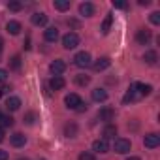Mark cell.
I'll list each match as a JSON object with an SVG mask.
<instances>
[{"instance_id": "5b68a950", "label": "cell", "mask_w": 160, "mask_h": 160, "mask_svg": "<svg viewBox=\"0 0 160 160\" xmlns=\"http://www.w3.org/2000/svg\"><path fill=\"white\" fill-rule=\"evenodd\" d=\"M143 145H145L147 149H156V147L160 145V136H158V134H154V132L147 134V136L143 138Z\"/></svg>"}, {"instance_id": "83f0119b", "label": "cell", "mask_w": 160, "mask_h": 160, "mask_svg": "<svg viewBox=\"0 0 160 160\" xmlns=\"http://www.w3.org/2000/svg\"><path fill=\"white\" fill-rule=\"evenodd\" d=\"M10 68H12V70H19V68H21V57H19V55H13V57L10 58Z\"/></svg>"}, {"instance_id": "4316f807", "label": "cell", "mask_w": 160, "mask_h": 160, "mask_svg": "<svg viewBox=\"0 0 160 160\" xmlns=\"http://www.w3.org/2000/svg\"><path fill=\"white\" fill-rule=\"evenodd\" d=\"M75 83H77L79 87H85V85L91 83V77L85 75V73H79V75H75Z\"/></svg>"}, {"instance_id": "f1b7e54d", "label": "cell", "mask_w": 160, "mask_h": 160, "mask_svg": "<svg viewBox=\"0 0 160 160\" xmlns=\"http://www.w3.org/2000/svg\"><path fill=\"white\" fill-rule=\"evenodd\" d=\"M8 10L10 12H21L23 10V4L17 2V0H12V2H8Z\"/></svg>"}, {"instance_id": "d590c367", "label": "cell", "mask_w": 160, "mask_h": 160, "mask_svg": "<svg viewBox=\"0 0 160 160\" xmlns=\"http://www.w3.org/2000/svg\"><path fill=\"white\" fill-rule=\"evenodd\" d=\"M6 139V134H4V128H0V143Z\"/></svg>"}, {"instance_id": "2e32d148", "label": "cell", "mask_w": 160, "mask_h": 160, "mask_svg": "<svg viewBox=\"0 0 160 160\" xmlns=\"http://www.w3.org/2000/svg\"><path fill=\"white\" fill-rule=\"evenodd\" d=\"M6 108H8L10 111H17V109L21 108V98H17V96H10V98L6 100Z\"/></svg>"}, {"instance_id": "f546056e", "label": "cell", "mask_w": 160, "mask_h": 160, "mask_svg": "<svg viewBox=\"0 0 160 160\" xmlns=\"http://www.w3.org/2000/svg\"><path fill=\"white\" fill-rule=\"evenodd\" d=\"M36 119H38V115H36L34 111H28V113L25 115V122H27V124H34Z\"/></svg>"}, {"instance_id": "ac0fdd59", "label": "cell", "mask_w": 160, "mask_h": 160, "mask_svg": "<svg viewBox=\"0 0 160 160\" xmlns=\"http://www.w3.org/2000/svg\"><path fill=\"white\" fill-rule=\"evenodd\" d=\"M30 19H32V25H36V27H43L47 23V15L45 13H34Z\"/></svg>"}, {"instance_id": "74e56055", "label": "cell", "mask_w": 160, "mask_h": 160, "mask_svg": "<svg viewBox=\"0 0 160 160\" xmlns=\"http://www.w3.org/2000/svg\"><path fill=\"white\" fill-rule=\"evenodd\" d=\"M126 160H141V158H139V156H128Z\"/></svg>"}, {"instance_id": "9c48e42d", "label": "cell", "mask_w": 160, "mask_h": 160, "mask_svg": "<svg viewBox=\"0 0 160 160\" xmlns=\"http://www.w3.org/2000/svg\"><path fill=\"white\" fill-rule=\"evenodd\" d=\"M64 85H66V81H64L62 75H53L51 81H49V87L53 91H60V89H64Z\"/></svg>"}, {"instance_id": "b9f144b4", "label": "cell", "mask_w": 160, "mask_h": 160, "mask_svg": "<svg viewBox=\"0 0 160 160\" xmlns=\"http://www.w3.org/2000/svg\"><path fill=\"white\" fill-rule=\"evenodd\" d=\"M40 160H45V158H40Z\"/></svg>"}, {"instance_id": "44dd1931", "label": "cell", "mask_w": 160, "mask_h": 160, "mask_svg": "<svg viewBox=\"0 0 160 160\" xmlns=\"http://www.w3.org/2000/svg\"><path fill=\"white\" fill-rule=\"evenodd\" d=\"M13 117L12 115H2L0 113V128H10V126H13Z\"/></svg>"}, {"instance_id": "5bb4252c", "label": "cell", "mask_w": 160, "mask_h": 160, "mask_svg": "<svg viewBox=\"0 0 160 160\" xmlns=\"http://www.w3.org/2000/svg\"><path fill=\"white\" fill-rule=\"evenodd\" d=\"M108 149H109V145H108V139H96L94 143H92V151H96V152H108Z\"/></svg>"}, {"instance_id": "e0dca14e", "label": "cell", "mask_w": 160, "mask_h": 160, "mask_svg": "<svg viewBox=\"0 0 160 160\" xmlns=\"http://www.w3.org/2000/svg\"><path fill=\"white\" fill-rule=\"evenodd\" d=\"M43 38H45V42H57V40H58V30H57L55 27H49V28L43 32Z\"/></svg>"}, {"instance_id": "60d3db41", "label": "cell", "mask_w": 160, "mask_h": 160, "mask_svg": "<svg viewBox=\"0 0 160 160\" xmlns=\"http://www.w3.org/2000/svg\"><path fill=\"white\" fill-rule=\"evenodd\" d=\"M0 96H2V89H0Z\"/></svg>"}, {"instance_id": "4dcf8cb0", "label": "cell", "mask_w": 160, "mask_h": 160, "mask_svg": "<svg viewBox=\"0 0 160 160\" xmlns=\"http://www.w3.org/2000/svg\"><path fill=\"white\" fill-rule=\"evenodd\" d=\"M79 160H96V158H94V154H92V152H89V151H83L81 154H79Z\"/></svg>"}, {"instance_id": "1f68e13d", "label": "cell", "mask_w": 160, "mask_h": 160, "mask_svg": "<svg viewBox=\"0 0 160 160\" xmlns=\"http://www.w3.org/2000/svg\"><path fill=\"white\" fill-rule=\"evenodd\" d=\"M149 19H151V23H152V25H160V13H158V12H152Z\"/></svg>"}, {"instance_id": "30bf717a", "label": "cell", "mask_w": 160, "mask_h": 160, "mask_svg": "<svg viewBox=\"0 0 160 160\" xmlns=\"http://www.w3.org/2000/svg\"><path fill=\"white\" fill-rule=\"evenodd\" d=\"M134 89H136V92L139 96H149L152 92V87L149 83H134Z\"/></svg>"}, {"instance_id": "52a82bcc", "label": "cell", "mask_w": 160, "mask_h": 160, "mask_svg": "<svg viewBox=\"0 0 160 160\" xmlns=\"http://www.w3.org/2000/svg\"><path fill=\"white\" fill-rule=\"evenodd\" d=\"M64 70H66V62L60 60V58H57V60H53L49 64V72L53 75H60V73H64Z\"/></svg>"}, {"instance_id": "603a6c76", "label": "cell", "mask_w": 160, "mask_h": 160, "mask_svg": "<svg viewBox=\"0 0 160 160\" xmlns=\"http://www.w3.org/2000/svg\"><path fill=\"white\" fill-rule=\"evenodd\" d=\"M138 96H139V94L136 92V89H134V85H132V87L126 91V94H124L122 102H124V104H128V102H134V100H138Z\"/></svg>"}, {"instance_id": "7c38bea8", "label": "cell", "mask_w": 160, "mask_h": 160, "mask_svg": "<svg viewBox=\"0 0 160 160\" xmlns=\"http://www.w3.org/2000/svg\"><path fill=\"white\" fill-rule=\"evenodd\" d=\"M98 117H100L102 121H106L108 124H111V121H113V117H115V111H113L111 108H104V109L98 111Z\"/></svg>"}, {"instance_id": "8992f818", "label": "cell", "mask_w": 160, "mask_h": 160, "mask_svg": "<svg viewBox=\"0 0 160 160\" xmlns=\"http://www.w3.org/2000/svg\"><path fill=\"white\" fill-rule=\"evenodd\" d=\"M64 102H66V106L70 108V109H77L79 106L83 104V100H81V96L79 94H75V92H72V94H66V98H64Z\"/></svg>"}, {"instance_id": "9a60e30c", "label": "cell", "mask_w": 160, "mask_h": 160, "mask_svg": "<svg viewBox=\"0 0 160 160\" xmlns=\"http://www.w3.org/2000/svg\"><path fill=\"white\" fill-rule=\"evenodd\" d=\"M6 30H8L10 34L17 36V34L23 30V27H21V23H19V21H8V25H6Z\"/></svg>"}, {"instance_id": "ffe728a7", "label": "cell", "mask_w": 160, "mask_h": 160, "mask_svg": "<svg viewBox=\"0 0 160 160\" xmlns=\"http://www.w3.org/2000/svg\"><path fill=\"white\" fill-rule=\"evenodd\" d=\"M92 100L94 102H106L108 100V92L104 89H94L92 91Z\"/></svg>"}, {"instance_id": "d4e9b609", "label": "cell", "mask_w": 160, "mask_h": 160, "mask_svg": "<svg viewBox=\"0 0 160 160\" xmlns=\"http://www.w3.org/2000/svg\"><path fill=\"white\" fill-rule=\"evenodd\" d=\"M64 134H66L68 138H75V136H77V124H75V122H68V124L64 126Z\"/></svg>"}, {"instance_id": "d6986e66", "label": "cell", "mask_w": 160, "mask_h": 160, "mask_svg": "<svg viewBox=\"0 0 160 160\" xmlns=\"http://www.w3.org/2000/svg\"><path fill=\"white\" fill-rule=\"evenodd\" d=\"M143 60L147 62V64H156V60H158V55H156V51H152V49H149V51H145V55H143Z\"/></svg>"}, {"instance_id": "ba28073f", "label": "cell", "mask_w": 160, "mask_h": 160, "mask_svg": "<svg viewBox=\"0 0 160 160\" xmlns=\"http://www.w3.org/2000/svg\"><path fill=\"white\" fill-rule=\"evenodd\" d=\"M111 66V58L109 57H102V58H98L96 62H92V68L96 70V72H104V70H108Z\"/></svg>"}, {"instance_id": "7402d4cb", "label": "cell", "mask_w": 160, "mask_h": 160, "mask_svg": "<svg viewBox=\"0 0 160 160\" xmlns=\"http://www.w3.org/2000/svg\"><path fill=\"white\" fill-rule=\"evenodd\" d=\"M111 25H113V15L111 13H108L106 15V19H104V23H102V34H108L109 30H111Z\"/></svg>"}, {"instance_id": "8fae6325", "label": "cell", "mask_w": 160, "mask_h": 160, "mask_svg": "<svg viewBox=\"0 0 160 160\" xmlns=\"http://www.w3.org/2000/svg\"><path fill=\"white\" fill-rule=\"evenodd\" d=\"M10 143H12L13 147H23V145L27 143V136L21 134V132H15L13 136H10Z\"/></svg>"}, {"instance_id": "f35d334b", "label": "cell", "mask_w": 160, "mask_h": 160, "mask_svg": "<svg viewBox=\"0 0 160 160\" xmlns=\"http://www.w3.org/2000/svg\"><path fill=\"white\" fill-rule=\"evenodd\" d=\"M2 47H4V40H2V36H0V51H2Z\"/></svg>"}, {"instance_id": "8d00e7d4", "label": "cell", "mask_w": 160, "mask_h": 160, "mask_svg": "<svg viewBox=\"0 0 160 160\" xmlns=\"http://www.w3.org/2000/svg\"><path fill=\"white\" fill-rule=\"evenodd\" d=\"M151 0H139V6H149Z\"/></svg>"}, {"instance_id": "277c9868", "label": "cell", "mask_w": 160, "mask_h": 160, "mask_svg": "<svg viewBox=\"0 0 160 160\" xmlns=\"http://www.w3.org/2000/svg\"><path fill=\"white\" fill-rule=\"evenodd\" d=\"M151 40H152V34H151L149 28H139V30H138V34H136V42H138L139 45H149Z\"/></svg>"}, {"instance_id": "e575fe53", "label": "cell", "mask_w": 160, "mask_h": 160, "mask_svg": "<svg viewBox=\"0 0 160 160\" xmlns=\"http://www.w3.org/2000/svg\"><path fill=\"white\" fill-rule=\"evenodd\" d=\"M8 158H10L8 151H4V149H0V160H8Z\"/></svg>"}, {"instance_id": "7a4b0ae2", "label": "cell", "mask_w": 160, "mask_h": 160, "mask_svg": "<svg viewBox=\"0 0 160 160\" xmlns=\"http://www.w3.org/2000/svg\"><path fill=\"white\" fill-rule=\"evenodd\" d=\"M113 149H115V152H119V154H126V152H130L132 143H130V139H126V138H117L115 143H113Z\"/></svg>"}, {"instance_id": "6da1fadb", "label": "cell", "mask_w": 160, "mask_h": 160, "mask_svg": "<svg viewBox=\"0 0 160 160\" xmlns=\"http://www.w3.org/2000/svg\"><path fill=\"white\" fill-rule=\"evenodd\" d=\"M73 64H75L77 68H89V66L92 64V58H91V55H89L87 51H79V53L73 57Z\"/></svg>"}, {"instance_id": "484cf974", "label": "cell", "mask_w": 160, "mask_h": 160, "mask_svg": "<svg viewBox=\"0 0 160 160\" xmlns=\"http://www.w3.org/2000/svg\"><path fill=\"white\" fill-rule=\"evenodd\" d=\"M53 6L58 12H66V10H70V0H55Z\"/></svg>"}, {"instance_id": "4fadbf2b", "label": "cell", "mask_w": 160, "mask_h": 160, "mask_svg": "<svg viewBox=\"0 0 160 160\" xmlns=\"http://www.w3.org/2000/svg\"><path fill=\"white\" fill-rule=\"evenodd\" d=\"M79 13L85 15V17L94 15V4H91V2H81V4H79Z\"/></svg>"}, {"instance_id": "ab89813d", "label": "cell", "mask_w": 160, "mask_h": 160, "mask_svg": "<svg viewBox=\"0 0 160 160\" xmlns=\"http://www.w3.org/2000/svg\"><path fill=\"white\" fill-rule=\"evenodd\" d=\"M17 160H28V158H23V156H21V158H17Z\"/></svg>"}, {"instance_id": "cb8c5ba5", "label": "cell", "mask_w": 160, "mask_h": 160, "mask_svg": "<svg viewBox=\"0 0 160 160\" xmlns=\"http://www.w3.org/2000/svg\"><path fill=\"white\" fill-rule=\"evenodd\" d=\"M102 134H104V139H108V138H115V136H117V126H115V124H106Z\"/></svg>"}, {"instance_id": "d6a6232c", "label": "cell", "mask_w": 160, "mask_h": 160, "mask_svg": "<svg viewBox=\"0 0 160 160\" xmlns=\"http://www.w3.org/2000/svg\"><path fill=\"white\" fill-rule=\"evenodd\" d=\"M6 79H8V72H6V70H2V68H0V83H4Z\"/></svg>"}, {"instance_id": "836d02e7", "label": "cell", "mask_w": 160, "mask_h": 160, "mask_svg": "<svg viewBox=\"0 0 160 160\" xmlns=\"http://www.w3.org/2000/svg\"><path fill=\"white\" fill-rule=\"evenodd\" d=\"M113 6L117 10H126V2H113Z\"/></svg>"}, {"instance_id": "3957f363", "label": "cell", "mask_w": 160, "mask_h": 160, "mask_svg": "<svg viewBox=\"0 0 160 160\" xmlns=\"http://www.w3.org/2000/svg\"><path fill=\"white\" fill-rule=\"evenodd\" d=\"M79 45V36L75 32H68L62 36V47L64 49H75Z\"/></svg>"}]
</instances>
